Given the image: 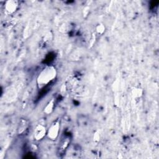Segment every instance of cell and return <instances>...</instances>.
<instances>
[{
  "mask_svg": "<svg viewBox=\"0 0 159 159\" xmlns=\"http://www.w3.org/2000/svg\"><path fill=\"white\" fill-rule=\"evenodd\" d=\"M96 32L99 34V35H102L104 31H105V26L104 24H99L97 25V26L96 27Z\"/></svg>",
  "mask_w": 159,
  "mask_h": 159,
  "instance_id": "ba28073f",
  "label": "cell"
},
{
  "mask_svg": "<svg viewBox=\"0 0 159 159\" xmlns=\"http://www.w3.org/2000/svg\"><path fill=\"white\" fill-rule=\"evenodd\" d=\"M54 106H55V100L54 99H52L50 101L48 102V103L44 107L43 112L47 114H50L53 110Z\"/></svg>",
  "mask_w": 159,
  "mask_h": 159,
  "instance_id": "8992f818",
  "label": "cell"
},
{
  "mask_svg": "<svg viewBox=\"0 0 159 159\" xmlns=\"http://www.w3.org/2000/svg\"><path fill=\"white\" fill-rule=\"evenodd\" d=\"M29 126L28 121L25 119H21L19 121V124L17 127V134H23Z\"/></svg>",
  "mask_w": 159,
  "mask_h": 159,
  "instance_id": "5b68a950",
  "label": "cell"
},
{
  "mask_svg": "<svg viewBox=\"0 0 159 159\" xmlns=\"http://www.w3.org/2000/svg\"><path fill=\"white\" fill-rule=\"evenodd\" d=\"M99 139H100L99 134V133H98V132H96V133L94 134V140L95 142H98V141L99 140Z\"/></svg>",
  "mask_w": 159,
  "mask_h": 159,
  "instance_id": "9c48e42d",
  "label": "cell"
},
{
  "mask_svg": "<svg viewBox=\"0 0 159 159\" xmlns=\"http://www.w3.org/2000/svg\"><path fill=\"white\" fill-rule=\"evenodd\" d=\"M47 131L44 125L42 124H38L34 130V139L39 141L41 140L46 135Z\"/></svg>",
  "mask_w": 159,
  "mask_h": 159,
  "instance_id": "3957f363",
  "label": "cell"
},
{
  "mask_svg": "<svg viewBox=\"0 0 159 159\" xmlns=\"http://www.w3.org/2000/svg\"><path fill=\"white\" fill-rule=\"evenodd\" d=\"M18 2L14 0L7 1L4 4V11L7 14H11L16 11L18 7Z\"/></svg>",
  "mask_w": 159,
  "mask_h": 159,
  "instance_id": "277c9868",
  "label": "cell"
},
{
  "mask_svg": "<svg viewBox=\"0 0 159 159\" xmlns=\"http://www.w3.org/2000/svg\"><path fill=\"white\" fill-rule=\"evenodd\" d=\"M70 143V139L68 137H65L64 139H63L59 145V150L60 152H63L68 146V144Z\"/></svg>",
  "mask_w": 159,
  "mask_h": 159,
  "instance_id": "52a82bcc",
  "label": "cell"
},
{
  "mask_svg": "<svg viewBox=\"0 0 159 159\" xmlns=\"http://www.w3.org/2000/svg\"><path fill=\"white\" fill-rule=\"evenodd\" d=\"M60 124L59 120H57L54 121L51 124L50 127L47 130V137L52 140H55L58 136V134L60 132Z\"/></svg>",
  "mask_w": 159,
  "mask_h": 159,
  "instance_id": "7a4b0ae2",
  "label": "cell"
},
{
  "mask_svg": "<svg viewBox=\"0 0 159 159\" xmlns=\"http://www.w3.org/2000/svg\"><path fill=\"white\" fill-rule=\"evenodd\" d=\"M57 76L56 68L53 66H47L39 74L37 78V84L39 89L48 85Z\"/></svg>",
  "mask_w": 159,
  "mask_h": 159,
  "instance_id": "6da1fadb",
  "label": "cell"
}]
</instances>
